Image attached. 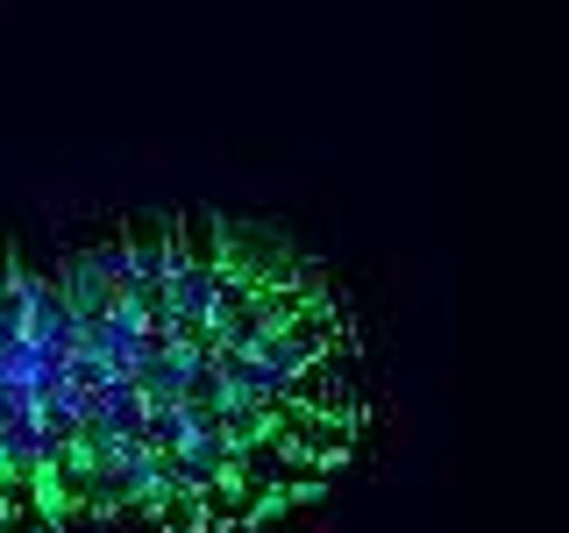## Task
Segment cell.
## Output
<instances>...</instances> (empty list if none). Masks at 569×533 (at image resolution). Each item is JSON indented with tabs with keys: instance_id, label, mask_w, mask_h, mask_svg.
Masks as SVG:
<instances>
[{
	"instance_id": "6da1fadb",
	"label": "cell",
	"mask_w": 569,
	"mask_h": 533,
	"mask_svg": "<svg viewBox=\"0 0 569 533\" xmlns=\"http://www.w3.org/2000/svg\"><path fill=\"white\" fill-rule=\"evenodd\" d=\"M370 441L328 263L236 213L0 249V533H257Z\"/></svg>"
}]
</instances>
